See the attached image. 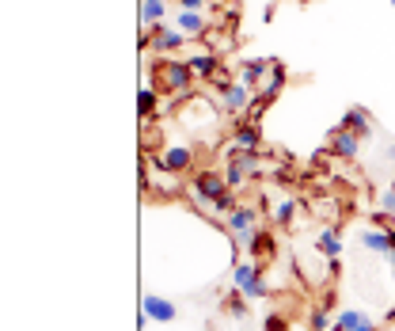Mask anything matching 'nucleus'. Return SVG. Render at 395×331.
<instances>
[{
    "label": "nucleus",
    "mask_w": 395,
    "mask_h": 331,
    "mask_svg": "<svg viewBox=\"0 0 395 331\" xmlns=\"http://www.w3.org/2000/svg\"><path fill=\"white\" fill-rule=\"evenodd\" d=\"M149 76H156V92L160 95H175V99H194V72L187 61L179 58H160L156 65H144Z\"/></svg>",
    "instance_id": "nucleus-1"
},
{
    "label": "nucleus",
    "mask_w": 395,
    "mask_h": 331,
    "mask_svg": "<svg viewBox=\"0 0 395 331\" xmlns=\"http://www.w3.org/2000/svg\"><path fill=\"white\" fill-rule=\"evenodd\" d=\"M228 179H224V172H198L194 179H190V187H187V195L190 202L201 209L205 217H213V202L221 198V195H228Z\"/></svg>",
    "instance_id": "nucleus-2"
},
{
    "label": "nucleus",
    "mask_w": 395,
    "mask_h": 331,
    "mask_svg": "<svg viewBox=\"0 0 395 331\" xmlns=\"http://www.w3.org/2000/svg\"><path fill=\"white\" fill-rule=\"evenodd\" d=\"M213 88H217V107H221V115H239L244 118L247 115V107L255 103V92L247 84H232V80H221V76H213Z\"/></svg>",
    "instance_id": "nucleus-3"
},
{
    "label": "nucleus",
    "mask_w": 395,
    "mask_h": 331,
    "mask_svg": "<svg viewBox=\"0 0 395 331\" xmlns=\"http://www.w3.org/2000/svg\"><path fill=\"white\" fill-rule=\"evenodd\" d=\"M190 38L183 35L179 27H167V23H160V27H152V31H144L141 27V50L144 54H175V50H183Z\"/></svg>",
    "instance_id": "nucleus-4"
},
{
    "label": "nucleus",
    "mask_w": 395,
    "mask_h": 331,
    "mask_svg": "<svg viewBox=\"0 0 395 331\" xmlns=\"http://www.w3.org/2000/svg\"><path fill=\"white\" fill-rule=\"evenodd\" d=\"M152 164L164 175H183V172L194 168V149H190V145H160V149L152 152Z\"/></svg>",
    "instance_id": "nucleus-5"
},
{
    "label": "nucleus",
    "mask_w": 395,
    "mask_h": 331,
    "mask_svg": "<svg viewBox=\"0 0 395 331\" xmlns=\"http://www.w3.org/2000/svg\"><path fill=\"white\" fill-rule=\"evenodd\" d=\"M183 61L190 65V72H194L198 80H213V76H221V72H224V58L217 50H190Z\"/></svg>",
    "instance_id": "nucleus-6"
},
{
    "label": "nucleus",
    "mask_w": 395,
    "mask_h": 331,
    "mask_svg": "<svg viewBox=\"0 0 395 331\" xmlns=\"http://www.w3.org/2000/svg\"><path fill=\"white\" fill-rule=\"evenodd\" d=\"M224 229H228L232 236H236V232H255V229H259V209H255V206H247V202H239V206L228 213Z\"/></svg>",
    "instance_id": "nucleus-7"
},
{
    "label": "nucleus",
    "mask_w": 395,
    "mask_h": 331,
    "mask_svg": "<svg viewBox=\"0 0 395 331\" xmlns=\"http://www.w3.org/2000/svg\"><path fill=\"white\" fill-rule=\"evenodd\" d=\"M141 312L149 316V324H171L175 320V305L167 301V297H156V293H144Z\"/></svg>",
    "instance_id": "nucleus-8"
},
{
    "label": "nucleus",
    "mask_w": 395,
    "mask_h": 331,
    "mask_svg": "<svg viewBox=\"0 0 395 331\" xmlns=\"http://www.w3.org/2000/svg\"><path fill=\"white\" fill-rule=\"evenodd\" d=\"M270 69H274V61H266V58L244 61V65H239V84H247L255 92V88H262V80L270 76Z\"/></svg>",
    "instance_id": "nucleus-9"
},
{
    "label": "nucleus",
    "mask_w": 395,
    "mask_h": 331,
    "mask_svg": "<svg viewBox=\"0 0 395 331\" xmlns=\"http://www.w3.org/2000/svg\"><path fill=\"white\" fill-rule=\"evenodd\" d=\"M358 149H361V137L353 130H342V126H338V130L330 134V152H335V156L353 160V156H358Z\"/></svg>",
    "instance_id": "nucleus-10"
},
{
    "label": "nucleus",
    "mask_w": 395,
    "mask_h": 331,
    "mask_svg": "<svg viewBox=\"0 0 395 331\" xmlns=\"http://www.w3.org/2000/svg\"><path fill=\"white\" fill-rule=\"evenodd\" d=\"M296 198L293 195H281V198H274V206H270V217H274V225L278 229H289V225L296 221Z\"/></svg>",
    "instance_id": "nucleus-11"
},
{
    "label": "nucleus",
    "mask_w": 395,
    "mask_h": 331,
    "mask_svg": "<svg viewBox=\"0 0 395 331\" xmlns=\"http://www.w3.org/2000/svg\"><path fill=\"white\" fill-rule=\"evenodd\" d=\"M175 27H179L187 38H205L209 35V23H205L201 12H179L175 15Z\"/></svg>",
    "instance_id": "nucleus-12"
},
{
    "label": "nucleus",
    "mask_w": 395,
    "mask_h": 331,
    "mask_svg": "<svg viewBox=\"0 0 395 331\" xmlns=\"http://www.w3.org/2000/svg\"><path fill=\"white\" fill-rule=\"evenodd\" d=\"M342 130H353L358 137H369L373 134V118H369V111L365 107H350L342 115Z\"/></svg>",
    "instance_id": "nucleus-13"
},
{
    "label": "nucleus",
    "mask_w": 395,
    "mask_h": 331,
    "mask_svg": "<svg viewBox=\"0 0 395 331\" xmlns=\"http://www.w3.org/2000/svg\"><path fill=\"white\" fill-rule=\"evenodd\" d=\"M281 88H285V69L274 61V69H270V76L262 80V88H259V99L262 103H270V99H278L281 95Z\"/></svg>",
    "instance_id": "nucleus-14"
},
{
    "label": "nucleus",
    "mask_w": 395,
    "mask_h": 331,
    "mask_svg": "<svg viewBox=\"0 0 395 331\" xmlns=\"http://www.w3.org/2000/svg\"><path fill=\"white\" fill-rule=\"evenodd\" d=\"M156 111H160V92H156V84H144L141 92H137V115L156 118Z\"/></svg>",
    "instance_id": "nucleus-15"
},
{
    "label": "nucleus",
    "mask_w": 395,
    "mask_h": 331,
    "mask_svg": "<svg viewBox=\"0 0 395 331\" xmlns=\"http://www.w3.org/2000/svg\"><path fill=\"white\" fill-rule=\"evenodd\" d=\"M164 15H167V0H141V23H144V31L160 27V23H164Z\"/></svg>",
    "instance_id": "nucleus-16"
},
{
    "label": "nucleus",
    "mask_w": 395,
    "mask_h": 331,
    "mask_svg": "<svg viewBox=\"0 0 395 331\" xmlns=\"http://www.w3.org/2000/svg\"><path fill=\"white\" fill-rule=\"evenodd\" d=\"M392 240H395V232H388V229H369L365 236H361V244H365V252L388 255L392 252Z\"/></svg>",
    "instance_id": "nucleus-17"
},
{
    "label": "nucleus",
    "mask_w": 395,
    "mask_h": 331,
    "mask_svg": "<svg viewBox=\"0 0 395 331\" xmlns=\"http://www.w3.org/2000/svg\"><path fill=\"white\" fill-rule=\"evenodd\" d=\"M316 252L319 255H327V259H338V255H342V240H338V232L330 229H319V236H316Z\"/></svg>",
    "instance_id": "nucleus-18"
},
{
    "label": "nucleus",
    "mask_w": 395,
    "mask_h": 331,
    "mask_svg": "<svg viewBox=\"0 0 395 331\" xmlns=\"http://www.w3.org/2000/svg\"><path fill=\"white\" fill-rule=\"evenodd\" d=\"M224 179H228L232 191H236V187H244L247 179H255V175H251V168H247L244 160H228V164H224Z\"/></svg>",
    "instance_id": "nucleus-19"
},
{
    "label": "nucleus",
    "mask_w": 395,
    "mask_h": 331,
    "mask_svg": "<svg viewBox=\"0 0 395 331\" xmlns=\"http://www.w3.org/2000/svg\"><path fill=\"white\" fill-rule=\"evenodd\" d=\"M365 312H358V309H342V312H338V320H335V328H330V331H358L361 324H365Z\"/></svg>",
    "instance_id": "nucleus-20"
},
{
    "label": "nucleus",
    "mask_w": 395,
    "mask_h": 331,
    "mask_svg": "<svg viewBox=\"0 0 395 331\" xmlns=\"http://www.w3.org/2000/svg\"><path fill=\"white\" fill-rule=\"evenodd\" d=\"M255 274H259V266H255V259H239V263H236V271H232V282H236V289H244L247 282L255 278Z\"/></svg>",
    "instance_id": "nucleus-21"
},
{
    "label": "nucleus",
    "mask_w": 395,
    "mask_h": 331,
    "mask_svg": "<svg viewBox=\"0 0 395 331\" xmlns=\"http://www.w3.org/2000/svg\"><path fill=\"white\" fill-rule=\"evenodd\" d=\"M376 206H380V213H376V221H384V217H392L395 221V183L388 191H380V198H376Z\"/></svg>",
    "instance_id": "nucleus-22"
},
{
    "label": "nucleus",
    "mask_w": 395,
    "mask_h": 331,
    "mask_svg": "<svg viewBox=\"0 0 395 331\" xmlns=\"http://www.w3.org/2000/svg\"><path fill=\"white\" fill-rule=\"evenodd\" d=\"M239 293H244L247 301H262V297H266V282H262V274H255V278L247 282V286L239 289Z\"/></svg>",
    "instance_id": "nucleus-23"
},
{
    "label": "nucleus",
    "mask_w": 395,
    "mask_h": 331,
    "mask_svg": "<svg viewBox=\"0 0 395 331\" xmlns=\"http://www.w3.org/2000/svg\"><path fill=\"white\" fill-rule=\"evenodd\" d=\"M228 312H232V316H247V297L239 293V289L228 297Z\"/></svg>",
    "instance_id": "nucleus-24"
},
{
    "label": "nucleus",
    "mask_w": 395,
    "mask_h": 331,
    "mask_svg": "<svg viewBox=\"0 0 395 331\" xmlns=\"http://www.w3.org/2000/svg\"><path fill=\"white\" fill-rule=\"evenodd\" d=\"M266 331H289L285 316H281V312H274V316H266Z\"/></svg>",
    "instance_id": "nucleus-25"
},
{
    "label": "nucleus",
    "mask_w": 395,
    "mask_h": 331,
    "mask_svg": "<svg viewBox=\"0 0 395 331\" xmlns=\"http://www.w3.org/2000/svg\"><path fill=\"white\" fill-rule=\"evenodd\" d=\"M179 12H201L205 15V0H179Z\"/></svg>",
    "instance_id": "nucleus-26"
},
{
    "label": "nucleus",
    "mask_w": 395,
    "mask_h": 331,
    "mask_svg": "<svg viewBox=\"0 0 395 331\" xmlns=\"http://www.w3.org/2000/svg\"><path fill=\"white\" fill-rule=\"evenodd\" d=\"M312 328L316 331H327L330 324H327V312H316V316H312Z\"/></svg>",
    "instance_id": "nucleus-27"
},
{
    "label": "nucleus",
    "mask_w": 395,
    "mask_h": 331,
    "mask_svg": "<svg viewBox=\"0 0 395 331\" xmlns=\"http://www.w3.org/2000/svg\"><path fill=\"white\" fill-rule=\"evenodd\" d=\"M358 331H380V328H376V324H373V320H365V324H361Z\"/></svg>",
    "instance_id": "nucleus-28"
},
{
    "label": "nucleus",
    "mask_w": 395,
    "mask_h": 331,
    "mask_svg": "<svg viewBox=\"0 0 395 331\" xmlns=\"http://www.w3.org/2000/svg\"><path fill=\"white\" fill-rule=\"evenodd\" d=\"M388 156H392V160H395V145H392V149H388Z\"/></svg>",
    "instance_id": "nucleus-29"
},
{
    "label": "nucleus",
    "mask_w": 395,
    "mask_h": 331,
    "mask_svg": "<svg viewBox=\"0 0 395 331\" xmlns=\"http://www.w3.org/2000/svg\"><path fill=\"white\" fill-rule=\"evenodd\" d=\"M392 278H395V263H392Z\"/></svg>",
    "instance_id": "nucleus-30"
},
{
    "label": "nucleus",
    "mask_w": 395,
    "mask_h": 331,
    "mask_svg": "<svg viewBox=\"0 0 395 331\" xmlns=\"http://www.w3.org/2000/svg\"><path fill=\"white\" fill-rule=\"evenodd\" d=\"M392 8H395V0H392Z\"/></svg>",
    "instance_id": "nucleus-31"
}]
</instances>
